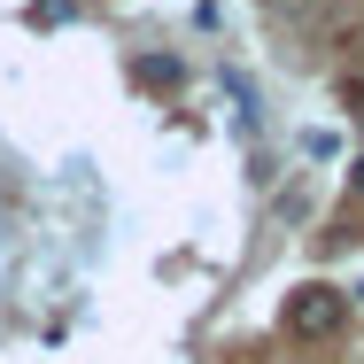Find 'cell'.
Listing matches in <instances>:
<instances>
[{
  "label": "cell",
  "mask_w": 364,
  "mask_h": 364,
  "mask_svg": "<svg viewBox=\"0 0 364 364\" xmlns=\"http://www.w3.org/2000/svg\"><path fill=\"white\" fill-rule=\"evenodd\" d=\"M341 318H349V294H333V287H294L287 294V333L294 341H333Z\"/></svg>",
  "instance_id": "obj_1"
},
{
  "label": "cell",
  "mask_w": 364,
  "mask_h": 364,
  "mask_svg": "<svg viewBox=\"0 0 364 364\" xmlns=\"http://www.w3.org/2000/svg\"><path fill=\"white\" fill-rule=\"evenodd\" d=\"M349 186H357V194H364V155H357V163H349Z\"/></svg>",
  "instance_id": "obj_2"
}]
</instances>
